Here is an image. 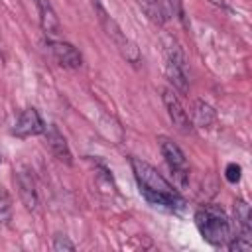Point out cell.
<instances>
[{"mask_svg": "<svg viewBox=\"0 0 252 252\" xmlns=\"http://www.w3.org/2000/svg\"><path fill=\"white\" fill-rule=\"evenodd\" d=\"M130 165H132L136 183L140 187V193L146 197L148 203H152L154 207L165 209V211H177L183 207L181 195L154 165L138 158H130Z\"/></svg>", "mask_w": 252, "mask_h": 252, "instance_id": "1", "label": "cell"}, {"mask_svg": "<svg viewBox=\"0 0 252 252\" xmlns=\"http://www.w3.org/2000/svg\"><path fill=\"white\" fill-rule=\"evenodd\" d=\"M195 226L203 240L213 246H226L232 236V224L226 213L217 205H205L195 213Z\"/></svg>", "mask_w": 252, "mask_h": 252, "instance_id": "2", "label": "cell"}, {"mask_svg": "<svg viewBox=\"0 0 252 252\" xmlns=\"http://www.w3.org/2000/svg\"><path fill=\"white\" fill-rule=\"evenodd\" d=\"M93 8H94V12H96V16H98V22H100V26L104 28V32H106V35L116 43V47H118V51H120V55L130 63V65H140V59H142V55H140V49H138V45L132 41V39H128L124 33H122V30H120V26L108 16V12L104 10V6H102V2L100 0H93Z\"/></svg>", "mask_w": 252, "mask_h": 252, "instance_id": "3", "label": "cell"}, {"mask_svg": "<svg viewBox=\"0 0 252 252\" xmlns=\"http://www.w3.org/2000/svg\"><path fill=\"white\" fill-rule=\"evenodd\" d=\"M165 77L173 85L175 91L181 94H187L189 91V79H187V67L181 47L169 37L165 43Z\"/></svg>", "mask_w": 252, "mask_h": 252, "instance_id": "4", "label": "cell"}, {"mask_svg": "<svg viewBox=\"0 0 252 252\" xmlns=\"http://www.w3.org/2000/svg\"><path fill=\"white\" fill-rule=\"evenodd\" d=\"M158 144H159V150H161V156L167 163V167L171 169L173 177L177 179L179 185H187V179H189V165H187V158L183 154V150L169 138L165 136H159L158 138Z\"/></svg>", "mask_w": 252, "mask_h": 252, "instance_id": "5", "label": "cell"}, {"mask_svg": "<svg viewBox=\"0 0 252 252\" xmlns=\"http://www.w3.org/2000/svg\"><path fill=\"white\" fill-rule=\"evenodd\" d=\"M161 98H163L167 116H169L171 124L175 126V130L181 132V134H191V132H193V122L189 120V114L185 112V108H183V104L179 102L177 94H175L173 91H169V89H163Z\"/></svg>", "mask_w": 252, "mask_h": 252, "instance_id": "6", "label": "cell"}, {"mask_svg": "<svg viewBox=\"0 0 252 252\" xmlns=\"http://www.w3.org/2000/svg\"><path fill=\"white\" fill-rule=\"evenodd\" d=\"M45 130V124L39 116V112L30 106L26 110H22V114L18 116V120L14 122V128H12V136H18V138H30V136H37V134H43Z\"/></svg>", "mask_w": 252, "mask_h": 252, "instance_id": "7", "label": "cell"}, {"mask_svg": "<svg viewBox=\"0 0 252 252\" xmlns=\"http://www.w3.org/2000/svg\"><path fill=\"white\" fill-rule=\"evenodd\" d=\"M47 47L53 55V59L65 67V69H79L83 65V57L77 51L75 45L67 43V41H57V39H47Z\"/></svg>", "mask_w": 252, "mask_h": 252, "instance_id": "8", "label": "cell"}, {"mask_svg": "<svg viewBox=\"0 0 252 252\" xmlns=\"http://www.w3.org/2000/svg\"><path fill=\"white\" fill-rule=\"evenodd\" d=\"M16 185H18V195H20V201L24 203V207L28 211H37L39 197H37L35 181L28 169H20L16 173Z\"/></svg>", "mask_w": 252, "mask_h": 252, "instance_id": "9", "label": "cell"}, {"mask_svg": "<svg viewBox=\"0 0 252 252\" xmlns=\"http://www.w3.org/2000/svg\"><path fill=\"white\" fill-rule=\"evenodd\" d=\"M43 134H45V142H47L49 152H51L59 161L71 165V163H73V156H71V150H69V146H67L65 136L59 132V128L53 126V124H49V126H45Z\"/></svg>", "mask_w": 252, "mask_h": 252, "instance_id": "10", "label": "cell"}, {"mask_svg": "<svg viewBox=\"0 0 252 252\" xmlns=\"http://www.w3.org/2000/svg\"><path fill=\"white\" fill-rule=\"evenodd\" d=\"M33 2H35V6H37V12H39L41 30H43L47 35L59 33V18H57V12L53 10L51 2H49V0H33Z\"/></svg>", "mask_w": 252, "mask_h": 252, "instance_id": "11", "label": "cell"}, {"mask_svg": "<svg viewBox=\"0 0 252 252\" xmlns=\"http://www.w3.org/2000/svg\"><path fill=\"white\" fill-rule=\"evenodd\" d=\"M234 222H236V234H242L246 238H252V217H250V205L244 199L234 201Z\"/></svg>", "mask_w": 252, "mask_h": 252, "instance_id": "12", "label": "cell"}, {"mask_svg": "<svg viewBox=\"0 0 252 252\" xmlns=\"http://www.w3.org/2000/svg\"><path fill=\"white\" fill-rule=\"evenodd\" d=\"M140 8L144 10V14L148 16V20H152L158 26H163L169 20V10L165 8V4L161 0H138Z\"/></svg>", "mask_w": 252, "mask_h": 252, "instance_id": "13", "label": "cell"}, {"mask_svg": "<svg viewBox=\"0 0 252 252\" xmlns=\"http://www.w3.org/2000/svg\"><path fill=\"white\" fill-rule=\"evenodd\" d=\"M193 120H195V126H199V128H211L217 120V114H215L213 106L207 104L205 100H195L193 102Z\"/></svg>", "mask_w": 252, "mask_h": 252, "instance_id": "14", "label": "cell"}, {"mask_svg": "<svg viewBox=\"0 0 252 252\" xmlns=\"http://www.w3.org/2000/svg\"><path fill=\"white\" fill-rule=\"evenodd\" d=\"M12 220V199L10 193L0 185V224H8Z\"/></svg>", "mask_w": 252, "mask_h": 252, "instance_id": "15", "label": "cell"}, {"mask_svg": "<svg viewBox=\"0 0 252 252\" xmlns=\"http://www.w3.org/2000/svg\"><path fill=\"white\" fill-rule=\"evenodd\" d=\"M53 250H55V252H63V250L73 252V250H75V244L69 240V236H65V234H55V236H53Z\"/></svg>", "mask_w": 252, "mask_h": 252, "instance_id": "16", "label": "cell"}, {"mask_svg": "<svg viewBox=\"0 0 252 252\" xmlns=\"http://www.w3.org/2000/svg\"><path fill=\"white\" fill-rule=\"evenodd\" d=\"M240 175H242V167L238 163H228L226 169H224V177L228 183H238L240 181Z\"/></svg>", "mask_w": 252, "mask_h": 252, "instance_id": "17", "label": "cell"}, {"mask_svg": "<svg viewBox=\"0 0 252 252\" xmlns=\"http://www.w3.org/2000/svg\"><path fill=\"white\" fill-rule=\"evenodd\" d=\"M4 65V53H2V47H0V67Z\"/></svg>", "mask_w": 252, "mask_h": 252, "instance_id": "18", "label": "cell"}]
</instances>
